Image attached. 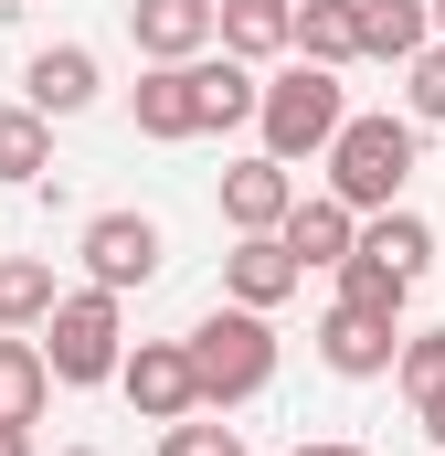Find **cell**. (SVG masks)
Here are the masks:
<instances>
[{"mask_svg":"<svg viewBox=\"0 0 445 456\" xmlns=\"http://www.w3.org/2000/svg\"><path fill=\"white\" fill-rule=\"evenodd\" d=\"M181 361H191L202 414H233V403H255V393L276 382V330H265V308H233V297H222L213 319L181 340Z\"/></svg>","mask_w":445,"mask_h":456,"instance_id":"cell-1","label":"cell"},{"mask_svg":"<svg viewBox=\"0 0 445 456\" xmlns=\"http://www.w3.org/2000/svg\"><path fill=\"white\" fill-rule=\"evenodd\" d=\"M414 117H339V138L319 149L329 159V202H350V213H392L403 202V181H414Z\"/></svg>","mask_w":445,"mask_h":456,"instance_id":"cell-2","label":"cell"},{"mask_svg":"<svg viewBox=\"0 0 445 456\" xmlns=\"http://www.w3.org/2000/svg\"><path fill=\"white\" fill-rule=\"evenodd\" d=\"M339 117H350V96H339L329 64H287V75L255 96V138H265V159L297 170V159H319V149L339 138Z\"/></svg>","mask_w":445,"mask_h":456,"instance_id":"cell-3","label":"cell"},{"mask_svg":"<svg viewBox=\"0 0 445 456\" xmlns=\"http://www.w3.org/2000/svg\"><path fill=\"white\" fill-rule=\"evenodd\" d=\"M43 371H53V382H75V393H85V382H117V350H127V319H117V297L107 287H75V297H53V308H43Z\"/></svg>","mask_w":445,"mask_h":456,"instance_id":"cell-4","label":"cell"},{"mask_svg":"<svg viewBox=\"0 0 445 456\" xmlns=\"http://www.w3.org/2000/svg\"><path fill=\"white\" fill-rule=\"evenodd\" d=\"M75 255H85V276H96L107 297H127V287H149V276H159V255H170V244H159L149 213H96V224L75 233Z\"/></svg>","mask_w":445,"mask_h":456,"instance_id":"cell-5","label":"cell"},{"mask_svg":"<svg viewBox=\"0 0 445 456\" xmlns=\"http://www.w3.org/2000/svg\"><path fill=\"white\" fill-rule=\"evenodd\" d=\"M117 382H127V403H138L149 425H181V414H202L181 340H138V350H117Z\"/></svg>","mask_w":445,"mask_h":456,"instance_id":"cell-6","label":"cell"},{"mask_svg":"<svg viewBox=\"0 0 445 456\" xmlns=\"http://www.w3.org/2000/svg\"><path fill=\"white\" fill-rule=\"evenodd\" d=\"M392 350H403V319H371V308H339V297H329V319H319V361H329L339 382H382Z\"/></svg>","mask_w":445,"mask_h":456,"instance_id":"cell-7","label":"cell"},{"mask_svg":"<svg viewBox=\"0 0 445 456\" xmlns=\"http://www.w3.org/2000/svg\"><path fill=\"white\" fill-rule=\"evenodd\" d=\"M297 287H308V276H297V255H287L276 233H233V255H222V297H233V308H265V319H276Z\"/></svg>","mask_w":445,"mask_h":456,"instance_id":"cell-8","label":"cell"},{"mask_svg":"<svg viewBox=\"0 0 445 456\" xmlns=\"http://www.w3.org/2000/svg\"><path fill=\"white\" fill-rule=\"evenodd\" d=\"M21 107L32 117H85L96 107V53H85V43H43V53L21 64Z\"/></svg>","mask_w":445,"mask_h":456,"instance_id":"cell-9","label":"cell"},{"mask_svg":"<svg viewBox=\"0 0 445 456\" xmlns=\"http://www.w3.org/2000/svg\"><path fill=\"white\" fill-rule=\"evenodd\" d=\"M127 32L149 64H191L213 53V0H127Z\"/></svg>","mask_w":445,"mask_h":456,"instance_id":"cell-10","label":"cell"},{"mask_svg":"<svg viewBox=\"0 0 445 456\" xmlns=\"http://www.w3.org/2000/svg\"><path fill=\"white\" fill-rule=\"evenodd\" d=\"M287 202H297L287 159H265V149H255V159H233V170H222V224H233V233H276V224H287Z\"/></svg>","mask_w":445,"mask_h":456,"instance_id":"cell-11","label":"cell"},{"mask_svg":"<svg viewBox=\"0 0 445 456\" xmlns=\"http://www.w3.org/2000/svg\"><path fill=\"white\" fill-rule=\"evenodd\" d=\"M350 233H360L350 202H329V191L308 202V191H297V202H287V224H276V244H287V255H297V276H308V265H339V255H350Z\"/></svg>","mask_w":445,"mask_h":456,"instance_id":"cell-12","label":"cell"},{"mask_svg":"<svg viewBox=\"0 0 445 456\" xmlns=\"http://www.w3.org/2000/svg\"><path fill=\"white\" fill-rule=\"evenodd\" d=\"M350 32H360V53H371V64H414V53L435 43L425 0H350Z\"/></svg>","mask_w":445,"mask_h":456,"instance_id":"cell-13","label":"cell"},{"mask_svg":"<svg viewBox=\"0 0 445 456\" xmlns=\"http://www.w3.org/2000/svg\"><path fill=\"white\" fill-rule=\"evenodd\" d=\"M255 96H265L255 64H233V53H191V117H202V138H213V127H244Z\"/></svg>","mask_w":445,"mask_h":456,"instance_id":"cell-14","label":"cell"},{"mask_svg":"<svg viewBox=\"0 0 445 456\" xmlns=\"http://www.w3.org/2000/svg\"><path fill=\"white\" fill-rule=\"evenodd\" d=\"M287 11L297 0H213V43L233 64H265V53H287Z\"/></svg>","mask_w":445,"mask_h":456,"instance_id":"cell-15","label":"cell"},{"mask_svg":"<svg viewBox=\"0 0 445 456\" xmlns=\"http://www.w3.org/2000/svg\"><path fill=\"white\" fill-rule=\"evenodd\" d=\"M350 244H360V255H371V265H392V276H403V287H414V276H425V265H435V224H425V213H403V202H392V213H371V224L350 233Z\"/></svg>","mask_w":445,"mask_h":456,"instance_id":"cell-16","label":"cell"},{"mask_svg":"<svg viewBox=\"0 0 445 456\" xmlns=\"http://www.w3.org/2000/svg\"><path fill=\"white\" fill-rule=\"evenodd\" d=\"M127 107H138V138H202V117H191V64H149Z\"/></svg>","mask_w":445,"mask_h":456,"instance_id":"cell-17","label":"cell"},{"mask_svg":"<svg viewBox=\"0 0 445 456\" xmlns=\"http://www.w3.org/2000/svg\"><path fill=\"white\" fill-rule=\"evenodd\" d=\"M287 43H297V64H360V32H350V0H297L287 11Z\"/></svg>","mask_w":445,"mask_h":456,"instance_id":"cell-18","label":"cell"},{"mask_svg":"<svg viewBox=\"0 0 445 456\" xmlns=\"http://www.w3.org/2000/svg\"><path fill=\"white\" fill-rule=\"evenodd\" d=\"M53 403V371H43V350L21 340V330H0V425H32Z\"/></svg>","mask_w":445,"mask_h":456,"instance_id":"cell-19","label":"cell"},{"mask_svg":"<svg viewBox=\"0 0 445 456\" xmlns=\"http://www.w3.org/2000/svg\"><path fill=\"white\" fill-rule=\"evenodd\" d=\"M53 297H64V287H53V265H43V255H0V330H32Z\"/></svg>","mask_w":445,"mask_h":456,"instance_id":"cell-20","label":"cell"},{"mask_svg":"<svg viewBox=\"0 0 445 456\" xmlns=\"http://www.w3.org/2000/svg\"><path fill=\"white\" fill-rule=\"evenodd\" d=\"M329 276H339V308H371V319H403V297H414V287H403V276H392V265H371V255H360V244H350V255H339Z\"/></svg>","mask_w":445,"mask_h":456,"instance_id":"cell-21","label":"cell"},{"mask_svg":"<svg viewBox=\"0 0 445 456\" xmlns=\"http://www.w3.org/2000/svg\"><path fill=\"white\" fill-rule=\"evenodd\" d=\"M43 170H53V117L0 107V181H43Z\"/></svg>","mask_w":445,"mask_h":456,"instance_id":"cell-22","label":"cell"},{"mask_svg":"<svg viewBox=\"0 0 445 456\" xmlns=\"http://www.w3.org/2000/svg\"><path fill=\"white\" fill-rule=\"evenodd\" d=\"M403 75H414V86H403V117H414V127H445V43H425Z\"/></svg>","mask_w":445,"mask_h":456,"instance_id":"cell-23","label":"cell"},{"mask_svg":"<svg viewBox=\"0 0 445 456\" xmlns=\"http://www.w3.org/2000/svg\"><path fill=\"white\" fill-rule=\"evenodd\" d=\"M392 371H403V393L425 403V393H435V382H445V330H414V340L392 350Z\"/></svg>","mask_w":445,"mask_h":456,"instance_id":"cell-24","label":"cell"},{"mask_svg":"<svg viewBox=\"0 0 445 456\" xmlns=\"http://www.w3.org/2000/svg\"><path fill=\"white\" fill-rule=\"evenodd\" d=\"M159 456H244L233 425H202V414H181V425H159Z\"/></svg>","mask_w":445,"mask_h":456,"instance_id":"cell-25","label":"cell"},{"mask_svg":"<svg viewBox=\"0 0 445 456\" xmlns=\"http://www.w3.org/2000/svg\"><path fill=\"white\" fill-rule=\"evenodd\" d=\"M414 414H425V436H435V456H445V382L425 393V403H414Z\"/></svg>","mask_w":445,"mask_h":456,"instance_id":"cell-26","label":"cell"},{"mask_svg":"<svg viewBox=\"0 0 445 456\" xmlns=\"http://www.w3.org/2000/svg\"><path fill=\"white\" fill-rule=\"evenodd\" d=\"M0 456H43V446H32V425H0Z\"/></svg>","mask_w":445,"mask_h":456,"instance_id":"cell-27","label":"cell"},{"mask_svg":"<svg viewBox=\"0 0 445 456\" xmlns=\"http://www.w3.org/2000/svg\"><path fill=\"white\" fill-rule=\"evenodd\" d=\"M297 456H371V446H297Z\"/></svg>","mask_w":445,"mask_h":456,"instance_id":"cell-28","label":"cell"},{"mask_svg":"<svg viewBox=\"0 0 445 456\" xmlns=\"http://www.w3.org/2000/svg\"><path fill=\"white\" fill-rule=\"evenodd\" d=\"M425 21H435V43H445V0H425Z\"/></svg>","mask_w":445,"mask_h":456,"instance_id":"cell-29","label":"cell"},{"mask_svg":"<svg viewBox=\"0 0 445 456\" xmlns=\"http://www.w3.org/2000/svg\"><path fill=\"white\" fill-rule=\"evenodd\" d=\"M64 456H96V446H64Z\"/></svg>","mask_w":445,"mask_h":456,"instance_id":"cell-30","label":"cell"}]
</instances>
